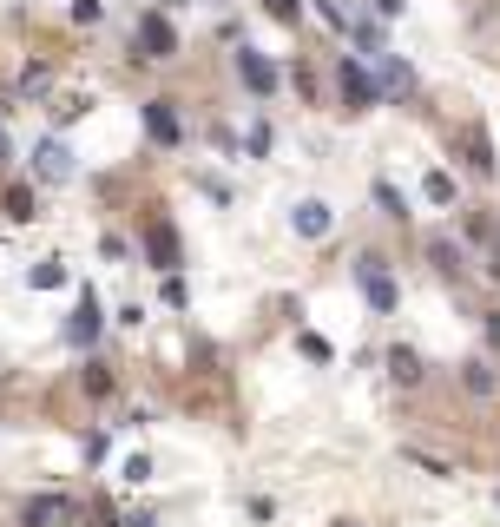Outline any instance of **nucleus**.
I'll list each match as a JSON object with an SVG mask.
<instances>
[{
	"label": "nucleus",
	"instance_id": "nucleus-19",
	"mask_svg": "<svg viewBox=\"0 0 500 527\" xmlns=\"http://www.w3.org/2000/svg\"><path fill=\"white\" fill-rule=\"evenodd\" d=\"M264 14H270V20H283V27H290V20L303 14V0H264Z\"/></svg>",
	"mask_w": 500,
	"mask_h": 527
},
{
	"label": "nucleus",
	"instance_id": "nucleus-2",
	"mask_svg": "<svg viewBox=\"0 0 500 527\" xmlns=\"http://www.w3.org/2000/svg\"><path fill=\"white\" fill-rule=\"evenodd\" d=\"M132 53H139V60H172V53H178L172 20H165V14H139V27H132Z\"/></svg>",
	"mask_w": 500,
	"mask_h": 527
},
{
	"label": "nucleus",
	"instance_id": "nucleus-11",
	"mask_svg": "<svg viewBox=\"0 0 500 527\" xmlns=\"http://www.w3.org/2000/svg\"><path fill=\"white\" fill-rule=\"evenodd\" d=\"M389 376L402 389H415V383H422V356H415V350H389Z\"/></svg>",
	"mask_w": 500,
	"mask_h": 527
},
{
	"label": "nucleus",
	"instance_id": "nucleus-15",
	"mask_svg": "<svg viewBox=\"0 0 500 527\" xmlns=\"http://www.w3.org/2000/svg\"><path fill=\"white\" fill-rule=\"evenodd\" d=\"M33 290H53V284H66V264L60 257H47V264H33V277H27Z\"/></svg>",
	"mask_w": 500,
	"mask_h": 527
},
{
	"label": "nucleus",
	"instance_id": "nucleus-6",
	"mask_svg": "<svg viewBox=\"0 0 500 527\" xmlns=\"http://www.w3.org/2000/svg\"><path fill=\"white\" fill-rule=\"evenodd\" d=\"M237 80H244L257 99H270V93H277V66H270L257 47H237Z\"/></svg>",
	"mask_w": 500,
	"mask_h": 527
},
{
	"label": "nucleus",
	"instance_id": "nucleus-10",
	"mask_svg": "<svg viewBox=\"0 0 500 527\" xmlns=\"http://www.w3.org/2000/svg\"><path fill=\"white\" fill-rule=\"evenodd\" d=\"M145 251H152L158 271H178V231L172 224H152V231H145Z\"/></svg>",
	"mask_w": 500,
	"mask_h": 527
},
{
	"label": "nucleus",
	"instance_id": "nucleus-13",
	"mask_svg": "<svg viewBox=\"0 0 500 527\" xmlns=\"http://www.w3.org/2000/svg\"><path fill=\"white\" fill-rule=\"evenodd\" d=\"M408 86H415V73H408L402 60H389V53H382V93H408Z\"/></svg>",
	"mask_w": 500,
	"mask_h": 527
},
{
	"label": "nucleus",
	"instance_id": "nucleus-22",
	"mask_svg": "<svg viewBox=\"0 0 500 527\" xmlns=\"http://www.w3.org/2000/svg\"><path fill=\"white\" fill-rule=\"evenodd\" d=\"M0 172H14V139H7V126H0Z\"/></svg>",
	"mask_w": 500,
	"mask_h": 527
},
{
	"label": "nucleus",
	"instance_id": "nucleus-18",
	"mask_svg": "<svg viewBox=\"0 0 500 527\" xmlns=\"http://www.w3.org/2000/svg\"><path fill=\"white\" fill-rule=\"evenodd\" d=\"M468 389H474V396H494V369H487V363H468Z\"/></svg>",
	"mask_w": 500,
	"mask_h": 527
},
{
	"label": "nucleus",
	"instance_id": "nucleus-21",
	"mask_svg": "<svg viewBox=\"0 0 500 527\" xmlns=\"http://www.w3.org/2000/svg\"><path fill=\"white\" fill-rule=\"evenodd\" d=\"M99 14H106V7H99V0H73V20H79V27H93Z\"/></svg>",
	"mask_w": 500,
	"mask_h": 527
},
{
	"label": "nucleus",
	"instance_id": "nucleus-7",
	"mask_svg": "<svg viewBox=\"0 0 500 527\" xmlns=\"http://www.w3.org/2000/svg\"><path fill=\"white\" fill-rule=\"evenodd\" d=\"M145 132H152V145H178V139H185L172 99H145Z\"/></svg>",
	"mask_w": 500,
	"mask_h": 527
},
{
	"label": "nucleus",
	"instance_id": "nucleus-12",
	"mask_svg": "<svg viewBox=\"0 0 500 527\" xmlns=\"http://www.w3.org/2000/svg\"><path fill=\"white\" fill-rule=\"evenodd\" d=\"M0 211H7L14 224H27L33 218V185H7V192H0Z\"/></svg>",
	"mask_w": 500,
	"mask_h": 527
},
{
	"label": "nucleus",
	"instance_id": "nucleus-17",
	"mask_svg": "<svg viewBox=\"0 0 500 527\" xmlns=\"http://www.w3.org/2000/svg\"><path fill=\"white\" fill-rule=\"evenodd\" d=\"M375 205L389 211V218H408V205H402V192H395L389 178H375Z\"/></svg>",
	"mask_w": 500,
	"mask_h": 527
},
{
	"label": "nucleus",
	"instance_id": "nucleus-1",
	"mask_svg": "<svg viewBox=\"0 0 500 527\" xmlns=\"http://www.w3.org/2000/svg\"><path fill=\"white\" fill-rule=\"evenodd\" d=\"M73 172H79V165H73V145H66L60 132H47V139L33 145V178H40V185H66Z\"/></svg>",
	"mask_w": 500,
	"mask_h": 527
},
{
	"label": "nucleus",
	"instance_id": "nucleus-25",
	"mask_svg": "<svg viewBox=\"0 0 500 527\" xmlns=\"http://www.w3.org/2000/svg\"><path fill=\"white\" fill-rule=\"evenodd\" d=\"M336 527H356V521H336Z\"/></svg>",
	"mask_w": 500,
	"mask_h": 527
},
{
	"label": "nucleus",
	"instance_id": "nucleus-23",
	"mask_svg": "<svg viewBox=\"0 0 500 527\" xmlns=\"http://www.w3.org/2000/svg\"><path fill=\"white\" fill-rule=\"evenodd\" d=\"M494 277H500V251H494Z\"/></svg>",
	"mask_w": 500,
	"mask_h": 527
},
{
	"label": "nucleus",
	"instance_id": "nucleus-3",
	"mask_svg": "<svg viewBox=\"0 0 500 527\" xmlns=\"http://www.w3.org/2000/svg\"><path fill=\"white\" fill-rule=\"evenodd\" d=\"M356 284H362V297H369V304L382 310V317H389V310H395V297H402L382 257H356Z\"/></svg>",
	"mask_w": 500,
	"mask_h": 527
},
{
	"label": "nucleus",
	"instance_id": "nucleus-24",
	"mask_svg": "<svg viewBox=\"0 0 500 527\" xmlns=\"http://www.w3.org/2000/svg\"><path fill=\"white\" fill-rule=\"evenodd\" d=\"M165 7H185V0H165Z\"/></svg>",
	"mask_w": 500,
	"mask_h": 527
},
{
	"label": "nucleus",
	"instance_id": "nucleus-16",
	"mask_svg": "<svg viewBox=\"0 0 500 527\" xmlns=\"http://www.w3.org/2000/svg\"><path fill=\"white\" fill-rule=\"evenodd\" d=\"M422 192H428V205H454V178H448V172H428Z\"/></svg>",
	"mask_w": 500,
	"mask_h": 527
},
{
	"label": "nucleus",
	"instance_id": "nucleus-14",
	"mask_svg": "<svg viewBox=\"0 0 500 527\" xmlns=\"http://www.w3.org/2000/svg\"><path fill=\"white\" fill-rule=\"evenodd\" d=\"M428 257H435V271H441V277H461V251H454L448 238H435V244H428Z\"/></svg>",
	"mask_w": 500,
	"mask_h": 527
},
{
	"label": "nucleus",
	"instance_id": "nucleus-4",
	"mask_svg": "<svg viewBox=\"0 0 500 527\" xmlns=\"http://www.w3.org/2000/svg\"><path fill=\"white\" fill-rule=\"evenodd\" d=\"M99 330H106V310H99V297L86 290V297H79V310H73V323H66V343H73V350H93Z\"/></svg>",
	"mask_w": 500,
	"mask_h": 527
},
{
	"label": "nucleus",
	"instance_id": "nucleus-9",
	"mask_svg": "<svg viewBox=\"0 0 500 527\" xmlns=\"http://www.w3.org/2000/svg\"><path fill=\"white\" fill-rule=\"evenodd\" d=\"M290 224H297V238H329V224H336V211H329L323 198H303V205L290 211Z\"/></svg>",
	"mask_w": 500,
	"mask_h": 527
},
{
	"label": "nucleus",
	"instance_id": "nucleus-5",
	"mask_svg": "<svg viewBox=\"0 0 500 527\" xmlns=\"http://www.w3.org/2000/svg\"><path fill=\"white\" fill-rule=\"evenodd\" d=\"M336 86H343V99H349V106H356V112L382 99V80H369V73H362V66L349 60V53H343V66H336Z\"/></svg>",
	"mask_w": 500,
	"mask_h": 527
},
{
	"label": "nucleus",
	"instance_id": "nucleus-8",
	"mask_svg": "<svg viewBox=\"0 0 500 527\" xmlns=\"http://www.w3.org/2000/svg\"><path fill=\"white\" fill-rule=\"evenodd\" d=\"M66 521H73V501L66 495H40L20 508V527H66Z\"/></svg>",
	"mask_w": 500,
	"mask_h": 527
},
{
	"label": "nucleus",
	"instance_id": "nucleus-20",
	"mask_svg": "<svg viewBox=\"0 0 500 527\" xmlns=\"http://www.w3.org/2000/svg\"><path fill=\"white\" fill-rule=\"evenodd\" d=\"M86 389H93V396H106V389H112V376H106V363H86Z\"/></svg>",
	"mask_w": 500,
	"mask_h": 527
}]
</instances>
